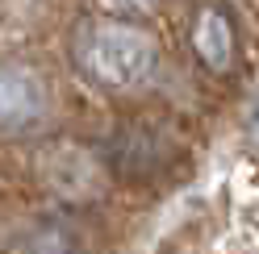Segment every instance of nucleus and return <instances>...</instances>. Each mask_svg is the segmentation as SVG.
I'll use <instances>...</instances> for the list:
<instances>
[{
    "label": "nucleus",
    "instance_id": "obj_1",
    "mask_svg": "<svg viewBox=\"0 0 259 254\" xmlns=\"http://www.w3.org/2000/svg\"><path fill=\"white\" fill-rule=\"evenodd\" d=\"M75 58L96 84L130 88L155 67V38L130 21H92L75 42Z\"/></svg>",
    "mask_w": 259,
    "mask_h": 254
},
{
    "label": "nucleus",
    "instance_id": "obj_2",
    "mask_svg": "<svg viewBox=\"0 0 259 254\" xmlns=\"http://www.w3.org/2000/svg\"><path fill=\"white\" fill-rule=\"evenodd\" d=\"M46 84L25 62H0V134H29L46 121Z\"/></svg>",
    "mask_w": 259,
    "mask_h": 254
},
{
    "label": "nucleus",
    "instance_id": "obj_3",
    "mask_svg": "<svg viewBox=\"0 0 259 254\" xmlns=\"http://www.w3.org/2000/svg\"><path fill=\"white\" fill-rule=\"evenodd\" d=\"M42 179L55 196L71 200V204H84V200H96L105 192V171L101 163L84 150V146H71V142H59L55 150L42 154Z\"/></svg>",
    "mask_w": 259,
    "mask_h": 254
},
{
    "label": "nucleus",
    "instance_id": "obj_4",
    "mask_svg": "<svg viewBox=\"0 0 259 254\" xmlns=\"http://www.w3.org/2000/svg\"><path fill=\"white\" fill-rule=\"evenodd\" d=\"M192 46L209 71H226L234 62V29L218 9H201L197 25H192Z\"/></svg>",
    "mask_w": 259,
    "mask_h": 254
},
{
    "label": "nucleus",
    "instance_id": "obj_5",
    "mask_svg": "<svg viewBox=\"0 0 259 254\" xmlns=\"http://www.w3.org/2000/svg\"><path fill=\"white\" fill-rule=\"evenodd\" d=\"M13 254H79V233L67 221H29L13 242Z\"/></svg>",
    "mask_w": 259,
    "mask_h": 254
},
{
    "label": "nucleus",
    "instance_id": "obj_6",
    "mask_svg": "<svg viewBox=\"0 0 259 254\" xmlns=\"http://www.w3.org/2000/svg\"><path fill=\"white\" fill-rule=\"evenodd\" d=\"M113 9H125V13H147V9H155V0H109Z\"/></svg>",
    "mask_w": 259,
    "mask_h": 254
},
{
    "label": "nucleus",
    "instance_id": "obj_7",
    "mask_svg": "<svg viewBox=\"0 0 259 254\" xmlns=\"http://www.w3.org/2000/svg\"><path fill=\"white\" fill-rule=\"evenodd\" d=\"M251 146L259 150V104H255V113H251Z\"/></svg>",
    "mask_w": 259,
    "mask_h": 254
}]
</instances>
